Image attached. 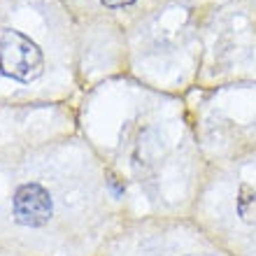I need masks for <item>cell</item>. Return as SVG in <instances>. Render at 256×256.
Masks as SVG:
<instances>
[{"label":"cell","instance_id":"obj_1","mask_svg":"<svg viewBox=\"0 0 256 256\" xmlns=\"http://www.w3.org/2000/svg\"><path fill=\"white\" fill-rule=\"evenodd\" d=\"M42 70H44L42 49L28 35L12 28L0 30V77L28 84L38 80Z\"/></svg>","mask_w":256,"mask_h":256},{"label":"cell","instance_id":"obj_2","mask_svg":"<svg viewBox=\"0 0 256 256\" xmlns=\"http://www.w3.org/2000/svg\"><path fill=\"white\" fill-rule=\"evenodd\" d=\"M14 222L26 228H40L54 214V202L49 191L38 182L21 184L12 198Z\"/></svg>","mask_w":256,"mask_h":256},{"label":"cell","instance_id":"obj_3","mask_svg":"<svg viewBox=\"0 0 256 256\" xmlns=\"http://www.w3.org/2000/svg\"><path fill=\"white\" fill-rule=\"evenodd\" d=\"M236 216L238 222L247 226V228L256 230V182H240L236 191Z\"/></svg>","mask_w":256,"mask_h":256},{"label":"cell","instance_id":"obj_4","mask_svg":"<svg viewBox=\"0 0 256 256\" xmlns=\"http://www.w3.org/2000/svg\"><path fill=\"white\" fill-rule=\"evenodd\" d=\"M100 2L108 7H128V5H133L135 0H100Z\"/></svg>","mask_w":256,"mask_h":256},{"label":"cell","instance_id":"obj_5","mask_svg":"<svg viewBox=\"0 0 256 256\" xmlns=\"http://www.w3.org/2000/svg\"><path fill=\"white\" fill-rule=\"evenodd\" d=\"M175 256H198V254H175Z\"/></svg>","mask_w":256,"mask_h":256}]
</instances>
